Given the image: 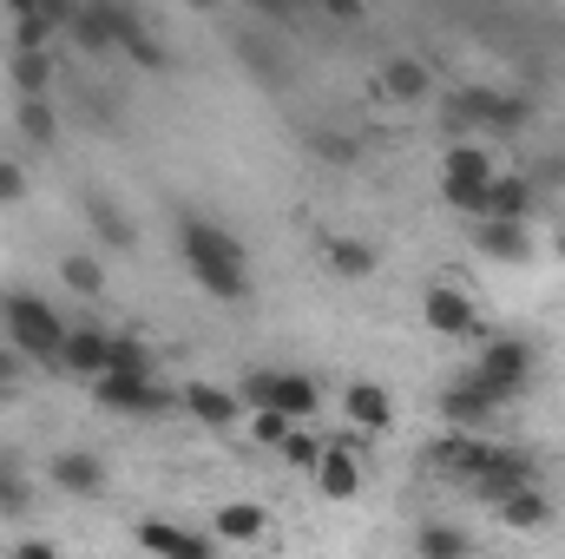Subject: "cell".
Masks as SVG:
<instances>
[{"instance_id": "cell-13", "label": "cell", "mask_w": 565, "mask_h": 559, "mask_svg": "<svg viewBox=\"0 0 565 559\" xmlns=\"http://www.w3.org/2000/svg\"><path fill=\"white\" fill-rule=\"evenodd\" d=\"M533 211H540V184H533V178L500 171V178L487 184V218H493V224H526Z\"/></svg>"}, {"instance_id": "cell-9", "label": "cell", "mask_w": 565, "mask_h": 559, "mask_svg": "<svg viewBox=\"0 0 565 559\" xmlns=\"http://www.w3.org/2000/svg\"><path fill=\"white\" fill-rule=\"evenodd\" d=\"M184 415L198 421V428H211V434H224V428H244V402H237V389H217V382H184Z\"/></svg>"}, {"instance_id": "cell-16", "label": "cell", "mask_w": 565, "mask_h": 559, "mask_svg": "<svg viewBox=\"0 0 565 559\" xmlns=\"http://www.w3.org/2000/svg\"><path fill=\"white\" fill-rule=\"evenodd\" d=\"M289 428H302V421H316L322 409V382L309 376V369H277V402H270Z\"/></svg>"}, {"instance_id": "cell-17", "label": "cell", "mask_w": 565, "mask_h": 559, "mask_svg": "<svg viewBox=\"0 0 565 559\" xmlns=\"http://www.w3.org/2000/svg\"><path fill=\"white\" fill-rule=\"evenodd\" d=\"M342 415L355 421L362 434H388V428H395V395H388L382 382H349V395H342Z\"/></svg>"}, {"instance_id": "cell-22", "label": "cell", "mask_w": 565, "mask_h": 559, "mask_svg": "<svg viewBox=\"0 0 565 559\" xmlns=\"http://www.w3.org/2000/svg\"><path fill=\"white\" fill-rule=\"evenodd\" d=\"M211 527H217V540L250 547V540H264V534H270V507H257V500H224Z\"/></svg>"}, {"instance_id": "cell-2", "label": "cell", "mask_w": 565, "mask_h": 559, "mask_svg": "<svg viewBox=\"0 0 565 559\" xmlns=\"http://www.w3.org/2000/svg\"><path fill=\"white\" fill-rule=\"evenodd\" d=\"M0 323H7V342H13L26 362H46V369L60 376V349H66L73 323H66L46 296H33V289H7V296H0Z\"/></svg>"}, {"instance_id": "cell-35", "label": "cell", "mask_w": 565, "mask_h": 559, "mask_svg": "<svg viewBox=\"0 0 565 559\" xmlns=\"http://www.w3.org/2000/svg\"><path fill=\"white\" fill-rule=\"evenodd\" d=\"M20 198H26V165L0 158V204H20Z\"/></svg>"}, {"instance_id": "cell-40", "label": "cell", "mask_w": 565, "mask_h": 559, "mask_svg": "<svg viewBox=\"0 0 565 559\" xmlns=\"http://www.w3.org/2000/svg\"><path fill=\"white\" fill-rule=\"evenodd\" d=\"M559 257H565V231H559Z\"/></svg>"}, {"instance_id": "cell-32", "label": "cell", "mask_w": 565, "mask_h": 559, "mask_svg": "<svg viewBox=\"0 0 565 559\" xmlns=\"http://www.w3.org/2000/svg\"><path fill=\"white\" fill-rule=\"evenodd\" d=\"M277 454H282V461H289V467H296V474H316V461H322V441H316L309 428H296V434L282 441Z\"/></svg>"}, {"instance_id": "cell-26", "label": "cell", "mask_w": 565, "mask_h": 559, "mask_svg": "<svg viewBox=\"0 0 565 559\" xmlns=\"http://www.w3.org/2000/svg\"><path fill=\"white\" fill-rule=\"evenodd\" d=\"M106 376H126V382H158V356L145 349L139 336H113V362Z\"/></svg>"}, {"instance_id": "cell-12", "label": "cell", "mask_w": 565, "mask_h": 559, "mask_svg": "<svg viewBox=\"0 0 565 559\" xmlns=\"http://www.w3.org/2000/svg\"><path fill=\"white\" fill-rule=\"evenodd\" d=\"M493 409H500V402H493V395H487L473 376H460V382L440 395V421H447L454 434H480V428L493 421Z\"/></svg>"}, {"instance_id": "cell-25", "label": "cell", "mask_w": 565, "mask_h": 559, "mask_svg": "<svg viewBox=\"0 0 565 559\" xmlns=\"http://www.w3.org/2000/svg\"><path fill=\"white\" fill-rule=\"evenodd\" d=\"M7 80L20 99H46L53 86V53H7Z\"/></svg>"}, {"instance_id": "cell-34", "label": "cell", "mask_w": 565, "mask_h": 559, "mask_svg": "<svg viewBox=\"0 0 565 559\" xmlns=\"http://www.w3.org/2000/svg\"><path fill=\"white\" fill-rule=\"evenodd\" d=\"M244 428H250V441H257V447H282V441L296 434V428H289V421L277 415V409H264V415H250Z\"/></svg>"}, {"instance_id": "cell-8", "label": "cell", "mask_w": 565, "mask_h": 559, "mask_svg": "<svg viewBox=\"0 0 565 559\" xmlns=\"http://www.w3.org/2000/svg\"><path fill=\"white\" fill-rule=\"evenodd\" d=\"M422 323L434 329V336H473V329H480V309H473L467 289H454V283H427Z\"/></svg>"}, {"instance_id": "cell-4", "label": "cell", "mask_w": 565, "mask_h": 559, "mask_svg": "<svg viewBox=\"0 0 565 559\" xmlns=\"http://www.w3.org/2000/svg\"><path fill=\"white\" fill-rule=\"evenodd\" d=\"M473 382L493 395V402H507V395H520L526 382H533V342L526 336H487V349H480V369H473Z\"/></svg>"}, {"instance_id": "cell-7", "label": "cell", "mask_w": 565, "mask_h": 559, "mask_svg": "<svg viewBox=\"0 0 565 559\" xmlns=\"http://www.w3.org/2000/svg\"><path fill=\"white\" fill-rule=\"evenodd\" d=\"M520 487H540V481H533V454H520V447H500V441H493V454H487V467H480V481H473V500L500 507V500H513Z\"/></svg>"}, {"instance_id": "cell-5", "label": "cell", "mask_w": 565, "mask_h": 559, "mask_svg": "<svg viewBox=\"0 0 565 559\" xmlns=\"http://www.w3.org/2000/svg\"><path fill=\"white\" fill-rule=\"evenodd\" d=\"M93 395H99V409H113V415H126V421H158L178 409V395L164 382H126V376H99Z\"/></svg>"}, {"instance_id": "cell-3", "label": "cell", "mask_w": 565, "mask_h": 559, "mask_svg": "<svg viewBox=\"0 0 565 559\" xmlns=\"http://www.w3.org/2000/svg\"><path fill=\"white\" fill-rule=\"evenodd\" d=\"M447 119L454 126H487V133H520L533 119V99L520 93H493V86H460L447 99Z\"/></svg>"}, {"instance_id": "cell-14", "label": "cell", "mask_w": 565, "mask_h": 559, "mask_svg": "<svg viewBox=\"0 0 565 559\" xmlns=\"http://www.w3.org/2000/svg\"><path fill=\"white\" fill-rule=\"evenodd\" d=\"M316 487H322V500H355V494H362V461H355L342 441H322Z\"/></svg>"}, {"instance_id": "cell-23", "label": "cell", "mask_w": 565, "mask_h": 559, "mask_svg": "<svg viewBox=\"0 0 565 559\" xmlns=\"http://www.w3.org/2000/svg\"><path fill=\"white\" fill-rule=\"evenodd\" d=\"M322 264H329V277H342V283H362V277H375V244L369 238H329L322 244Z\"/></svg>"}, {"instance_id": "cell-18", "label": "cell", "mask_w": 565, "mask_h": 559, "mask_svg": "<svg viewBox=\"0 0 565 559\" xmlns=\"http://www.w3.org/2000/svg\"><path fill=\"white\" fill-rule=\"evenodd\" d=\"M139 547L151 559H211V540L204 534L171 527V520H139Z\"/></svg>"}, {"instance_id": "cell-39", "label": "cell", "mask_w": 565, "mask_h": 559, "mask_svg": "<svg viewBox=\"0 0 565 559\" xmlns=\"http://www.w3.org/2000/svg\"><path fill=\"white\" fill-rule=\"evenodd\" d=\"M322 13H329V20H362V0H329Z\"/></svg>"}, {"instance_id": "cell-21", "label": "cell", "mask_w": 565, "mask_h": 559, "mask_svg": "<svg viewBox=\"0 0 565 559\" xmlns=\"http://www.w3.org/2000/svg\"><path fill=\"white\" fill-rule=\"evenodd\" d=\"M66 33H73L79 53H119V46H113V0H86V7H73Z\"/></svg>"}, {"instance_id": "cell-24", "label": "cell", "mask_w": 565, "mask_h": 559, "mask_svg": "<svg viewBox=\"0 0 565 559\" xmlns=\"http://www.w3.org/2000/svg\"><path fill=\"white\" fill-rule=\"evenodd\" d=\"M493 514H500V527H513V534H540V527H553V494H546V487H520V494L500 500Z\"/></svg>"}, {"instance_id": "cell-36", "label": "cell", "mask_w": 565, "mask_h": 559, "mask_svg": "<svg viewBox=\"0 0 565 559\" xmlns=\"http://www.w3.org/2000/svg\"><path fill=\"white\" fill-rule=\"evenodd\" d=\"M316 151H322L329 165H355V139H316Z\"/></svg>"}, {"instance_id": "cell-29", "label": "cell", "mask_w": 565, "mask_h": 559, "mask_svg": "<svg viewBox=\"0 0 565 559\" xmlns=\"http://www.w3.org/2000/svg\"><path fill=\"white\" fill-rule=\"evenodd\" d=\"M13 119H20V139H26V145H53V139H60V113H53L46 99H20V106H13Z\"/></svg>"}, {"instance_id": "cell-28", "label": "cell", "mask_w": 565, "mask_h": 559, "mask_svg": "<svg viewBox=\"0 0 565 559\" xmlns=\"http://www.w3.org/2000/svg\"><path fill=\"white\" fill-rule=\"evenodd\" d=\"M415 553H422V559H473V540H467L460 527H440V520H427L422 534H415Z\"/></svg>"}, {"instance_id": "cell-19", "label": "cell", "mask_w": 565, "mask_h": 559, "mask_svg": "<svg viewBox=\"0 0 565 559\" xmlns=\"http://www.w3.org/2000/svg\"><path fill=\"white\" fill-rule=\"evenodd\" d=\"M473 251L493 257V264H526V257H533V231H526V224H493V218H480V224H473Z\"/></svg>"}, {"instance_id": "cell-30", "label": "cell", "mask_w": 565, "mask_h": 559, "mask_svg": "<svg viewBox=\"0 0 565 559\" xmlns=\"http://www.w3.org/2000/svg\"><path fill=\"white\" fill-rule=\"evenodd\" d=\"M26 507H33V487H26L20 461H13V454H0V520H20Z\"/></svg>"}, {"instance_id": "cell-10", "label": "cell", "mask_w": 565, "mask_h": 559, "mask_svg": "<svg viewBox=\"0 0 565 559\" xmlns=\"http://www.w3.org/2000/svg\"><path fill=\"white\" fill-rule=\"evenodd\" d=\"M106 362H113V336H106V329H93V323H73V336H66V349H60V376L99 382V376H106Z\"/></svg>"}, {"instance_id": "cell-31", "label": "cell", "mask_w": 565, "mask_h": 559, "mask_svg": "<svg viewBox=\"0 0 565 559\" xmlns=\"http://www.w3.org/2000/svg\"><path fill=\"white\" fill-rule=\"evenodd\" d=\"M60 283H66L73 296H99V289H106V271H99V257H86V251H73V257L60 264Z\"/></svg>"}, {"instance_id": "cell-11", "label": "cell", "mask_w": 565, "mask_h": 559, "mask_svg": "<svg viewBox=\"0 0 565 559\" xmlns=\"http://www.w3.org/2000/svg\"><path fill=\"white\" fill-rule=\"evenodd\" d=\"M46 481H53L60 494L93 500V494H106V461H99V454H86V447H66V454H53V461H46Z\"/></svg>"}, {"instance_id": "cell-6", "label": "cell", "mask_w": 565, "mask_h": 559, "mask_svg": "<svg viewBox=\"0 0 565 559\" xmlns=\"http://www.w3.org/2000/svg\"><path fill=\"white\" fill-rule=\"evenodd\" d=\"M487 454H493V441H480V434H434L427 441V454H422V467L427 474H440V481H480V467H487Z\"/></svg>"}, {"instance_id": "cell-27", "label": "cell", "mask_w": 565, "mask_h": 559, "mask_svg": "<svg viewBox=\"0 0 565 559\" xmlns=\"http://www.w3.org/2000/svg\"><path fill=\"white\" fill-rule=\"evenodd\" d=\"M86 218H93V231H99V244H106V251H132V244H139V231H132V218H119V204L86 198Z\"/></svg>"}, {"instance_id": "cell-15", "label": "cell", "mask_w": 565, "mask_h": 559, "mask_svg": "<svg viewBox=\"0 0 565 559\" xmlns=\"http://www.w3.org/2000/svg\"><path fill=\"white\" fill-rule=\"evenodd\" d=\"M382 93H388L395 106H422L427 93H434L427 60H415V53H388V60H382Z\"/></svg>"}, {"instance_id": "cell-33", "label": "cell", "mask_w": 565, "mask_h": 559, "mask_svg": "<svg viewBox=\"0 0 565 559\" xmlns=\"http://www.w3.org/2000/svg\"><path fill=\"white\" fill-rule=\"evenodd\" d=\"M440 198H447V211H460V218H487V184H440Z\"/></svg>"}, {"instance_id": "cell-1", "label": "cell", "mask_w": 565, "mask_h": 559, "mask_svg": "<svg viewBox=\"0 0 565 559\" xmlns=\"http://www.w3.org/2000/svg\"><path fill=\"white\" fill-rule=\"evenodd\" d=\"M178 251H184V271L198 277L204 296H217V303H244V296H250V251H244V238H231L224 224L184 211Z\"/></svg>"}, {"instance_id": "cell-37", "label": "cell", "mask_w": 565, "mask_h": 559, "mask_svg": "<svg viewBox=\"0 0 565 559\" xmlns=\"http://www.w3.org/2000/svg\"><path fill=\"white\" fill-rule=\"evenodd\" d=\"M20 362H26V356H20V349H0V395H7V389H13V382H20Z\"/></svg>"}, {"instance_id": "cell-38", "label": "cell", "mask_w": 565, "mask_h": 559, "mask_svg": "<svg viewBox=\"0 0 565 559\" xmlns=\"http://www.w3.org/2000/svg\"><path fill=\"white\" fill-rule=\"evenodd\" d=\"M13 559H60V547H46V540H20Z\"/></svg>"}, {"instance_id": "cell-20", "label": "cell", "mask_w": 565, "mask_h": 559, "mask_svg": "<svg viewBox=\"0 0 565 559\" xmlns=\"http://www.w3.org/2000/svg\"><path fill=\"white\" fill-rule=\"evenodd\" d=\"M493 178H500V171H493V151H487V145L460 139V145L440 151V184H493Z\"/></svg>"}]
</instances>
